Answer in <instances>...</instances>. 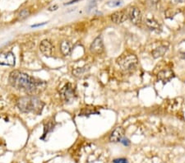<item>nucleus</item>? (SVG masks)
<instances>
[{
	"label": "nucleus",
	"mask_w": 185,
	"mask_h": 163,
	"mask_svg": "<svg viewBox=\"0 0 185 163\" xmlns=\"http://www.w3.org/2000/svg\"><path fill=\"white\" fill-rule=\"evenodd\" d=\"M9 83L17 90L24 91L30 94H35L41 91L45 87V83L37 80L30 75L20 71H12L9 76Z\"/></svg>",
	"instance_id": "f257e3e1"
},
{
	"label": "nucleus",
	"mask_w": 185,
	"mask_h": 163,
	"mask_svg": "<svg viewBox=\"0 0 185 163\" xmlns=\"http://www.w3.org/2000/svg\"><path fill=\"white\" fill-rule=\"evenodd\" d=\"M17 106L19 110L24 113H34L39 115L42 111L44 103L34 96H27L18 100Z\"/></svg>",
	"instance_id": "f03ea898"
},
{
	"label": "nucleus",
	"mask_w": 185,
	"mask_h": 163,
	"mask_svg": "<svg viewBox=\"0 0 185 163\" xmlns=\"http://www.w3.org/2000/svg\"><path fill=\"white\" fill-rule=\"evenodd\" d=\"M119 66L125 72H132L138 66V58L132 54H125L117 59Z\"/></svg>",
	"instance_id": "7ed1b4c3"
},
{
	"label": "nucleus",
	"mask_w": 185,
	"mask_h": 163,
	"mask_svg": "<svg viewBox=\"0 0 185 163\" xmlns=\"http://www.w3.org/2000/svg\"><path fill=\"white\" fill-rule=\"evenodd\" d=\"M60 95L66 103L73 101L76 97L75 90L71 83H67L62 89L60 90Z\"/></svg>",
	"instance_id": "20e7f679"
},
{
	"label": "nucleus",
	"mask_w": 185,
	"mask_h": 163,
	"mask_svg": "<svg viewBox=\"0 0 185 163\" xmlns=\"http://www.w3.org/2000/svg\"><path fill=\"white\" fill-rule=\"evenodd\" d=\"M16 58L14 54L11 51L0 53V65L4 66H14Z\"/></svg>",
	"instance_id": "39448f33"
},
{
	"label": "nucleus",
	"mask_w": 185,
	"mask_h": 163,
	"mask_svg": "<svg viewBox=\"0 0 185 163\" xmlns=\"http://www.w3.org/2000/svg\"><path fill=\"white\" fill-rule=\"evenodd\" d=\"M128 18L134 25L141 24L142 20H143V15H142L140 9L136 7L131 8L128 12Z\"/></svg>",
	"instance_id": "423d86ee"
},
{
	"label": "nucleus",
	"mask_w": 185,
	"mask_h": 163,
	"mask_svg": "<svg viewBox=\"0 0 185 163\" xmlns=\"http://www.w3.org/2000/svg\"><path fill=\"white\" fill-rule=\"evenodd\" d=\"M90 51L95 54H101L104 51V43L101 36H98L94 40L90 45Z\"/></svg>",
	"instance_id": "0eeeda50"
},
{
	"label": "nucleus",
	"mask_w": 185,
	"mask_h": 163,
	"mask_svg": "<svg viewBox=\"0 0 185 163\" xmlns=\"http://www.w3.org/2000/svg\"><path fill=\"white\" fill-rule=\"evenodd\" d=\"M127 18H128V12L124 10L117 11L111 15V20L116 24L124 22L125 21H127Z\"/></svg>",
	"instance_id": "6e6552de"
},
{
	"label": "nucleus",
	"mask_w": 185,
	"mask_h": 163,
	"mask_svg": "<svg viewBox=\"0 0 185 163\" xmlns=\"http://www.w3.org/2000/svg\"><path fill=\"white\" fill-rule=\"evenodd\" d=\"M40 50L46 57H49L53 53V45L47 40H44L40 45Z\"/></svg>",
	"instance_id": "1a4fd4ad"
},
{
	"label": "nucleus",
	"mask_w": 185,
	"mask_h": 163,
	"mask_svg": "<svg viewBox=\"0 0 185 163\" xmlns=\"http://www.w3.org/2000/svg\"><path fill=\"white\" fill-rule=\"evenodd\" d=\"M124 135V129L122 127H117L114 131L111 133L110 136V141L111 142H120Z\"/></svg>",
	"instance_id": "9d476101"
},
{
	"label": "nucleus",
	"mask_w": 185,
	"mask_h": 163,
	"mask_svg": "<svg viewBox=\"0 0 185 163\" xmlns=\"http://www.w3.org/2000/svg\"><path fill=\"white\" fill-rule=\"evenodd\" d=\"M174 77H175V74H174V73H173L171 70H169V69L162 70V71L159 72L158 74V78L160 79L161 82H163L164 83L169 82Z\"/></svg>",
	"instance_id": "9b49d317"
},
{
	"label": "nucleus",
	"mask_w": 185,
	"mask_h": 163,
	"mask_svg": "<svg viewBox=\"0 0 185 163\" xmlns=\"http://www.w3.org/2000/svg\"><path fill=\"white\" fill-rule=\"evenodd\" d=\"M168 50V45H160V47L156 48L152 51V55L154 58H160L164 56V54Z\"/></svg>",
	"instance_id": "f8f14e48"
},
{
	"label": "nucleus",
	"mask_w": 185,
	"mask_h": 163,
	"mask_svg": "<svg viewBox=\"0 0 185 163\" xmlns=\"http://www.w3.org/2000/svg\"><path fill=\"white\" fill-rule=\"evenodd\" d=\"M61 51L64 55H69L72 52V45L68 41H64L61 43Z\"/></svg>",
	"instance_id": "ddd939ff"
},
{
	"label": "nucleus",
	"mask_w": 185,
	"mask_h": 163,
	"mask_svg": "<svg viewBox=\"0 0 185 163\" xmlns=\"http://www.w3.org/2000/svg\"><path fill=\"white\" fill-rule=\"evenodd\" d=\"M147 26L152 31H159L160 30V25L156 21H155L154 19H147L146 21Z\"/></svg>",
	"instance_id": "4468645a"
},
{
	"label": "nucleus",
	"mask_w": 185,
	"mask_h": 163,
	"mask_svg": "<svg viewBox=\"0 0 185 163\" xmlns=\"http://www.w3.org/2000/svg\"><path fill=\"white\" fill-rule=\"evenodd\" d=\"M89 70L88 67H83V68H78L77 69H74L73 71V74L76 77H82L85 74H86V72Z\"/></svg>",
	"instance_id": "2eb2a0df"
},
{
	"label": "nucleus",
	"mask_w": 185,
	"mask_h": 163,
	"mask_svg": "<svg viewBox=\"0 0 185 163\" xmlns=\"http://www.w3.org/2000/svg\"><path fill=\"white\" fill-rule=\"evenodd\" d=\"M123 4V1L122 0H112L107 3V5L110 8H117L119 7Z\"/></svg>",
	"instance_id": "dca6fc26"
},
{
	"label": "nucleus",
	"mask_w": 185,
	"mask_h": 163,
	"mask_svg": "<svg viewBox=\"0 0 185 163\" xmlns=\"http://www.w3.org/2000/svg\"><path fill=\"white\" fill-rule=\"evenodd\" d=\"M29 14H30L29 10H27V9H23V10L21 11V12L19 13L18 17H19V19L22 20V19H25L26 17H27L29 16Z\"/></svg>",
	"instance_id": "f3484780"
},
{
	"label": "nucleus",
	"mask_w": 185,
	"mask_h": 163,
	"mask_svg": "<svg viewBox=\"0 0 185 163\" xmlns=\"http://www.w3.org/2000/svg\"><path fill=\"white\" fill-rule=\"evenodd\" d=\"M114 163H127V159L125 158H118V159H114L113 161Z\"/></svg>",
	"instance_id": "a211bd4d"
},
{
	"label": "nucleus",
	"mask_w": 185,
	"mask_h": 163,
	"mask_svg": "<svg viewBox=\"0 0 185 163\" xmlns=\"http://www.w3.org/2000/svg\"><path fill=\"white\" fill-rule=\"evenodd\" d=\"M120 142H121L124 146H126V147L130 145V141H129V139H127V138H122V140Z\"/></svg>",
	"instance_id": "6ab92c4d"
},
{
	"label": "nucleus",
	"mask_w": 185,
	"mask_h": 163,
	"mask_svg": "<svg viewBox=\"0 0 185 163\" xmlns=\"http://www.w3.org/2000/svg\"><path fill=\"white\" fill-rule=\"evenodd\" d=\"M150 2L152 4V6H156L160 3V0H150Z\"/></svg>",
	"instance_id": "aec40b11"
},
{
	"label": "nucleus",
	"mask_w": 185,
	"mask_h": 163,
	"mask_svg": "<svg viewBox=\"0 0 185 163\" xmlns=\"http://www.w3.org/2000/svg\"><path fill=\"white\" fill-rule=\"evenodd\" d=\"M47 22H43V23H40V24H36V25H32V27H37V26H44L45 25Z\"/></svg>",
	"instance_id": "412c9836"
},
{
	"label": "nucleus",
	"mask_w": 185,
	"mask_h": 163,
	"mask_svg": "<svg viewBox=\"0 0 185 163\" xmlns=\"http://www.w3.org/2000/svg\"><path fill=\"white\" fill-rule=\"evenodd\" d=\"M78 1H80V0H72V1H70L69 3H68L67 4H68V5H70V4H73V3H76V2H78Z\"/></svg>",
	"instance_id": "4be33fe9"
},
{
	"label": "nucleus",
	"mask_w": 185,
	"mask_h": 163,
	"mask_svg": "<svg viewBox=\"0 0 185 163\" xmlns=\"http://www.w3.org/2000/svg\"><path fill=\"white\" fill-rule=\"evenodd\" d=\"M57 8H58V6L55 5V6H53V7H51V8H49V10H50V11L57 10Z\"/></svg>",
	"instance_id": "5701e85b"
},
{
	"label": "nucleus",
	"mask_w": 185,
	"mask_h": 163,
	"mask_svg": "<svg viewBox=\"0 0 185 163\" xmlns=\"http://www.w3.org/2000/svg\"><path fill=\"white\" fill-rule=\"evenodd\" d=\"M175 3H184L185 0H173Z\"/></svg>",
	"instance_id": "b1692460"
}]
</instances>
